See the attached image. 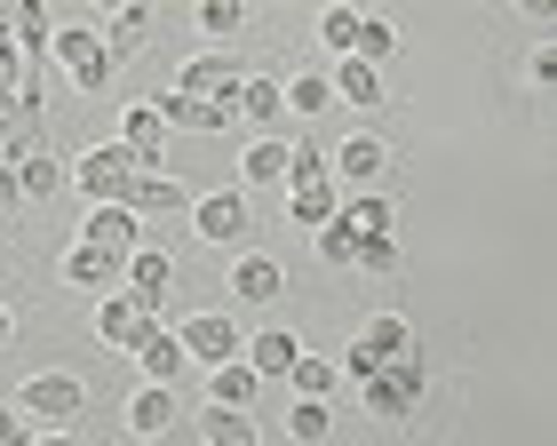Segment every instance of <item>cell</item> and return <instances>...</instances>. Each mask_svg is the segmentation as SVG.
I'll return each instance as SVG.
<instances>
[{"label": "cell", "mask_w": 557, "mask_h": 446, "mask_svg": "<svg viewBox=\"0 0 557 446\" xmlns=\"http://www.w3.org/2000/svg\"><path fill=\"white\" fill-rule=\"evenodd\" d=\"M144 33H151V9H144V0L112 9V40H104V57H112V64H120V57H136V48H144Z\"/></svg>", "instance_id": "f1b7e54d"}, {"label": "cell", "mask_w": 557, "mask_h": 446, "mask_svg": "<svg viewBox=\"0 0 557 446\" xmlns=\"http://www.w3.org/2000/svg\"><path fill=\"white\" fill-rule=\"evenodd\" d=\"M9 176H16V191H24V200H48V191L64 184V168L48 160V144H33V152H16V160H9Z\"/></svg>", "instance_id": "484cf974"}, {"label": "cell", "mask_w": 557, "mask_h": 446, "mask_svg": "<svg viewBox=\"0 0 557 446\" xmlns=\"http://www.w3.org/2000/svg\"><path fill=\"white\" fill-rule=\"evenodd\" d=\"M383 168H391V144L383 136H343L335 152H326V176H335L343 191H367Z\"/></svg>", "instance_id": "30bf717a"}, {"label": "cell", "mask_w": 557, "mask_h": 446, "mask_svg": "<svg viewBox=\"0 0 557 446\" xmlns=\"http://www.w3.org/2000/svg\"><path fill=\"white\" fill-rule=\"evenodd\" d=\"M287 160H295V144L256 136V144H247V160H239V176H247V184H287Z\"/></svg>", "instance_id": "83f0119b"}, {"label": "cell", "mask_w": 557, "mask_h": 446, "mask_svg": "<svg viewBox=\"0 0 557 446\" xmlns=\"http://www.w3.org/2000/svg\"><path fill=\"white\" fill-rule=\"evenodd\" d=\"M9 407L24 414V431H72V414L88 407V383H81V375H57V367H48V375H33Z\"/></svg>", "instance_id": "7a4b0ae2"}, {"label": "cell", "mask_w": 557, "mask_h": 446, "mask_svg": "<svg viewBox=\"0 0 557 446\" xmlns=\"http://www.w3.org/2000/svg\"><path fill=\"white\" fill-rule=\"evenodd\" d=\"M81 247H96V256H112V263H128L136 247H144V223H136L128 208H88V223H81Z\"/></svg>", "instance_id": "4fadbf2b"}, {"label": "cell", "mask_w": 557, "mask_h": 446, "mask_svg": "<svg viewBox=\"0 0 557 446\" xmlns=\"http://www.w3.org/2000/svg\"><path fill=\"white\" fill-rule=\"evenodd\" d=\"M256 367H247V359H232V367H208V407H223V414H247V407H256Z\"/></svg>", "instance_id": "d6986e66"}, {"label": "cell", "mask_w": 557, "mask_h": 446, "mask_svg": "<svg viewBox=\"0 0 557 446\" xmlns=\"http://www.w3.org/2000/svg\"><path fill=\"white\" fill-rule=\"evenodd\" d=\"M136 446H191V438H175V431H168V438H136Z\"/></svg>", "instance_id": "f6af8a7d"}, {"label": "cell", "mask_w": 557, "mask_h": 446, "mask_svg": "<svg viewBox=\"0 0 557 446\" xmlns=\"http://www.w3.org/2000/svg\"><path fill=\"white\" fill-rule=\"evenodd\" d=\"M24 438H33V431H24V414H16L9 399H0V446H24Z\"/></svg>", "instance_id": "60d3db41"}, {"label": "cell", "mask_w": 557, "mask_h": 446, "mask_svg": "<svg viewBox=\"0 0 557 446\" xmlns=\"http://www.w3.org/2000/svg\"><path fill=\"white\" fill-rule=\"evenodd\" d=\"M525 72H534V88H557V48L542 40V48H534V57H525Z\"/></svg>", "instance_id": "ab89813d"}, {"label": "cell", "mask_w": 557, "mask_h": 446, "mask_svg": "<svg viewBox=\"0 0 557 446\" xmlns=\"http://www.w3.org/2000/svg\"><path fill=\"white\" fill-rule=\"evenodd\" d=\"M175 343H184L191 367H232V359L247 351V335L232 327V311H191L184 327H175Z\"/></svg>", "instance_id": "52a82bcc"}, {"label": "cell", "mask_w": 557, "mask_h": 446, "mask_svg": "<svg viewBox=\"0 0 557 446\" xmlns=\"http://www.w3.org/2000/svg\"><path fill=\"white\" fill-rule=\"evenodd\" d=\"M232 112H239V120H256V128H278V120H287V96H278V80L247 72V80H239V96H232Z\"/></svg>", "instance_id": "7402d4cb"}, {"label": "cell", "mask_w": 557, "mask_h": 446, "mask_svg": "<svg viewBox=\"0 0 557 446\" xmlns=\"http://www.w3.org/2000/svg\"><path fill=\"white\" fill-rule=\"evenodd\" d=\"M199 438H208V446H263L256 438V414H223V407L199 414Z\"/></svg>", "instance_id": "f546056e"}, {"label": "cell", "mask_w": 557, "mask_h": 446, "mask_svg": "<svg viewBox=\"0 0 557 446\" xmlns=\"http://www.w3.org/2000/svg\"><path fill=\"white\" fill-rule=\"evenodd\" d=\"M239 24H247V9H239V0H199V33H215V40H232V33H239Z\"/></svg>", "instance_id": "d590c367"}, {"label": "cell", "mask_w": 557, "mask_h": 446, "mask_svg": "<svg viewBox=\"0 0 557 446\" xmlns=\"http://www.w3.org/2000/svg\"><path fill=\"white\" fill-rule=\"evenodd\" d=\"M9 335H16V319H9V303H0V351H9Z\"/></svg>", "instance_id": "ee69618b"}, {"label": "cell", "mask_w": 557, "mask_h": 446, "mask_svg": "<svg viewBox=\"0 0 557 446\" xmlns=\"http://www.w3.org/2000/svg\"><path fill=\"white\" fill-rule=\"evenodd\" d=\"M48 33H57V24H48L40 9H24V0H0V40H9L24 64H40V57H48Z\"/></svg>", "instance_id": "2e32d148"}, {"label": "cell", "mask_w": 557, "mask_h": 446, "mask_svg": "<svg viewBox=\"0 0 557 446\" xmlns=\"http://www.w3.org/2000/svg\"><path fill=\"white\" fill-rule=\"evenodd\" d=\"M239 80H247V72H239L232 48H199V57L175 72V96H191V104H232Z\"/></svg>", "instance_id": "ba28073f"}, {"label": "cell", "mask_w": 557, "mask_h": 446, "mask_svg": "<svg viewBox=\"0 0 557 446\" xmlns=\"http://www.w3.org/2000/svg\"><path fill=\"white\" fill-rule=\"evenodd\" d=\"M326 88H335V104H359V112L383 104V80H374V64H350V57L326 72Z\"/></svg>", "instance_id": "4316f807"}, {"label": "cell", "mask_w": 557, "mask_h": 446, "mask_svg": "<svg viewBox=\"0 0 557 446\" xmlns=\"http://www.w3.org/2000/svg\"><path fill=\"white\" fill-rule=\"evenodd\" d=\"M191 200H199V191L175 176V168H144L136 191H128V215L136 223H175V215H191Z\"/></svg>", "instance_id": "9c48e42d"}, {"label": "cell", "mask_w": 557, "mask_h": 446, "mask_svg": "<svg viewBox=\"0 0 557 446\" xmlns=\"http://www.w3.org/2000/svg\"><path fill=\"white\" fill-rule=\"evenodd\" d=\"M287 383L302 391V399H326V391H335L343 375H335V367H326V359H311V351H302V359H295V375H287Z\"/></svg>", "instance_id": "e575fe53"}, {"label": "cell", "mask_w": 557, "mask_h": 446, "mask_svg": "<svg viewBox=\"0 0 557 446\" xmlns=\"http://www.w3.org/2000/svg\"><path fill=\"white\" fill-rule=\"evenodd\" d=\"M168 287H175V256H168L160 239H144L136 256L120 263V295H128L144 319H160V311H168Z\"/></svg>", "instance_id": "5b68a950"}, {"label": "cell", "mask_w": 557, "mask_h": 446, "mask_svg": "<svg viewBox=\"0 0 557 446\" xmlns=\"http://www.w3.org/2000/svg\"><path fill=\"white\" fill-rule=\"evenodd\" d=\"M239 359L256 367V383H287L295 359H302V335H295V327H263V335H247Z\"/></svg>", "instance_id": "5bb4252c"}, {"label": "cell", "mask_w": 557, "mask_h": 446, "mask_svg": "<svg viewBox=\"0 0 557 446\" xmlns=\"http://www.w3.org/2000/svg\"><path fill=\"white\" fill-rule=\"evenodd\" d=\"M232 295L239 303H278V295H287V271H278L271 256H239L232 263Z\"/></svg>", "instance_id": "ffe728a7"}, {"label": "cell", "mask_w": 557, "mask_h": 446, "mask_svg": "<svg viewBox=\"0 0 557 446\" xmlns=\"http://www.w3.org/2000/svg\"><path fill=\"white\" fill-rule=\"evenodd\" d=\"M120 152H136L144 168H168V120L151 104H128V120H120Z\"/></svg>", "instance_id": "e0dca14e"}, {"label": "cell", "mask_w": 557, "mask_h": 446, "mask_svg": "<svg viewBox=\"0 0 557 446\" xmlns=\"http://www.w3.org/2000/svg\"><path fill=\"white\" fill-rule=\"evenodd\" d=\"M128 431H136V438H168V431H175V391L144 383L136 399H128Z\"/></svg>", "instance_id": "cb8c5ba5"}, {"label": "cell", "mask_w": 557, "mask_h": 446, "mask_svg": "<svg viewBox=\"0 0 557 446\" xmlns=\"http://www.w3.org/2000/svg\"><path fill=\"white\" fill-rule=\"evenodd\" d=\"M319 40L335 48V57H350V40H359V9H326L319 16Z\"/></svg>", "instance_id": "8d00e7d4"}, {"label": "cell", "mask_w": 557, "mask_h": 446, "mask_svg": "<svg viewBox=\"0 0 557 446\" xmlns=\"http://www.w3.org/2000/svg\"><path fill=\"white\" fill-rule=\"evenodd\" d=\"M64 280H72V287H88L96 303H104V295H120V263H112V256H96V247H72V256H64Z\"/></svg>", "instance_id": "d4e9b609"}, {"label": "cell", "mask_w": 557, "mask_h": 446, "mask_svg": "<svg viewBox=\"0 0 557 446\" xmlns=\"http://www.w3.org/2000/svg\"><path fill=\"white\" fill-rule=\"evenodd\" d=\"M335 223H350L359 239H391V223H398V208L383 200V191H350V200L335 208Z\"/></svg>", "instance_id": "603a6c76"}, {"label": "cell", "mask_w": 557, "mask_h": 446, "mask_svg": "<svg viewBox=\"0 0 557 446\" xmlns=\"http://www.w3.org/2000/svg\"><path fill=\"white\" fill-rule=\"evenodd\" d=\"M335 208H343V184H335V176H302V184H287V223H302V232L335 223Z\"/></svg>", "instance_id": "9a60e30c"}, {"label": "cell", "mask_w": 557, "mask_h": 446, "mask_svg": "<svg viewBox=\"0 0 557 446\" xmlns=\"http://www.w3.org/2000/svg\"><path fill=\"white\" fill-rule=\"evenodd\" d=\"M24 446H81V438H72V431H33Z\"/></svg>", "instance_id": "b9f144b4"}, {"label": "cell", "mask_w": 557, "mask_h": 446, "mask_svg": "<svg viewBox=\"0 0 557 446\" xmlns=\"http://www.w3.org/2000/svg\"><path fill=\"white\" fill-rule=\"evenodd\" d=\"M359 271L391 280V271H398V239H359Z\"/></svg>", "instance_id": "74e56055"}, {"label": "cell", "mask_w": 557, "mask_h": 446, "mask_svg": "<svg viewBox=\"0 0 557 446\" xmlns=\"http://www.w3.org/2000/svg\"><path fill=\"white\" fill-rule=\"evenodd\" d=\"M326 431H335V414H326V399H295V407H287V438L319 446Z\"/></svg>", "instance_id": "1f68e13d"}, {"label": "cell", "mask_w": 557, "mask_h": 446, "mask_svg": "<svg viewBox=\"0 0 557 446\" xmlns=\"http://www.w3.org/2000/svg\"><path fill=\"white\" fill-rule=\"evenodd\" d=\"M33 72H40V64H24V57H16V48H9V40H0V88H24V80H33Z\"/></svg>", "instance_id": "f35d334b"}, {"label": "cell", "mask_w": 557, "mask_h": 446, "mask_svg": "<svg viewBox=\"0 0 557 446\" xmlns=\"http://www.w3.org/2000/svg\"><path fill=\"white\" fill-rule=\"evenodd\" d=\"M391 16H359V40H350V64H383L391 57Z\"/></svg>", "instance_id": "d6a6232c"}, {"label": "cell", "mask_w": 557, "mask_h": 446, "mask_svg": "<svg viewBox=\"0 0 557 446\" xmlns=\"http://www.w3.org/2000/svg\"><path fill=\"white\" fill-rule=\"evenodd\" d=\"M422 391H430V375H422V359L407 351V359H391V367H374V375L359 383V407L374 414V423H407V414L422 407Z\"/></svg>", "instance_id": "3957f363"}, {"label": "cell", "mask_w": 557, "mask_h": 446, "mask_svg": "<svg viewBox=\"0 0 557 446\" xmlns=\"http://www.w3.org/2000/svg\"><path fill=\"white\" fill-rule=\"evenodd\" d=\"M128 359L144 367V383H160V391H175V375H184V343H175V327H168V319H151V327L128 343Z\"/></svg>", "instance_id": "8fae6325"}, {"label": "cell", "mask_w": 557, "mask_h": 446, "mask_svg": "<svg viewBox=\"0 0 557 446\" xmlns=\"http://www.w3.org/2000/svg\"><path fill=\"white\" fill-rule=\"evenodd\" d=\"M151 112L168 120V128H191V136H215V128H232V104H191V96H151Z\"/></svg>", "instance_id": "ac0fdd59"}, {"label": "cell", "mask_w": 557, "mask_h": 446, "mask_svg": "<svg viewBox=\"0 0 557 446\" xmlns=\"http://www.w3.org/2000/svg\"><path fill=\"white\" fill-rule=\"evenodd\" d=\"M407 351H414V327H407L398 311H383V319H367V327L350 335V359H343V375H350V383H367L374 367H391V359H407Z\"/></svg>", "instance_id": "8992f818"}, {"label": "cell", "mask_w": 557, "mask_h": 446, "mask_svg": "<svg viewBox=\"0 0 557 446\" xmlns=\"http://www.w3.org/2000/svg\"><path fill=\"white\" fill-rule=\"evenodd\" d=\"M64 176L81 184V200H88V208H128V191H136V176H144V160H136V152H120V144H88V152L72 160Z\"/></svg>", "instance_id": "6da1fadb"}, {"label": "cell", "mask_w": 557, "mask_h": 446, "mask_svg": "<svg viewBox=\"0 0 557 446\" xmlns=\"http://www.w3.org/2000/svg\"><path fill=\"white\" fill-rule=\"evenodd\" d=\"M48 57L81 80V96H104L112 72H120V64L104 57V33H96V24H57V33H48Z\"/></svg>", "instance_id": "277c9868"}, {"label": "cell", "mask_w": 557, "mask_h": 446, "mask_svg": "<svg viewBox=\"0 0 557 446\" xmlns=\"http://www.w3.org/2000/svg\"><path fill=\"white\" fill-rule=\"evenodd\" d=\"M278 96H287V112H326V104H335L326 72H302V80H295V88H278Z\"/></svg>", "instance_id": "836d02e7"}, {"label": "cell", "mask_w": 557, "mask_h": 446, "mask_svg": "<svg viewBox=\"0 0 557 446\" xmlns=\"http://www.w3.org/2000/svg\"><path fill=\"white\" fill-rule=\"evenodd\" d=\"M144 327H151V319L128 303V295H104V303H96V343H104V351H128Z\"/></svg>", "instance_id": "44dd1931"}, {"label": "cell", "mask_w": 557, "mask_h": 446, "mask_svg": "<svg viewBox=\"0 0 557 446\" xmlns=\"http://www.w3.org/2000/svg\"><path fill=\"white\" fill-rule=\"evenodd\" d=\"M24 200V191H16V176H9V168H0V208H16Z\"/></svg>", "instance_id": "7bdbcfd3"}, {"label": "cell", "mask_w": 557, "mask_h": 446, "mask_svg": "<svg viewBox=\"0 0 557 446\" xmlns=\"http://www.w3.org/2000/svg\"><path fill=\"white\" fill-rule=\"evenodd\" d=\"M247 191H208V200H191V232L208 239V247H232V239H247Z\"/></svg>", "instance_id": "7c38bea8"}, {"label": "cell", "mask_w": 557, "mask_h": 446, "mask_svg": "<svg viewBox=\"0 0 557 446\" xmlns=\"http://www.w3.org/2000/svg\"><path fill=\"white\" fill-rule=\"evenodd\" d=\"M311 247H319V263H335V271H350V263H359V232H350V223H319V232H311Z\"/></svg>", "instance_id": "4dcf8cb0"}]
</instances>
